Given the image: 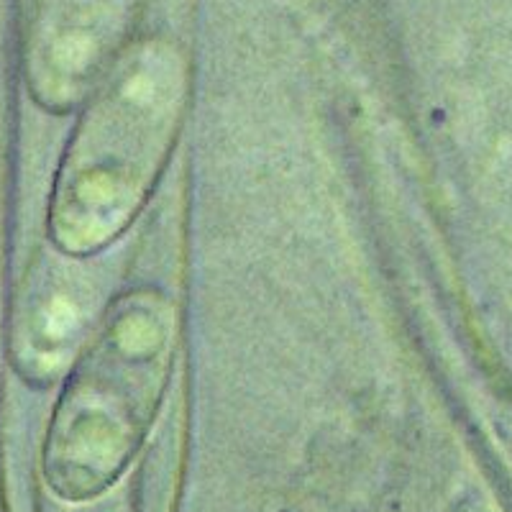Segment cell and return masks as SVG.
Masks as SVG:
<instances>
[{
  "label": "cell",
  "instance_id": "6da1fadb",
  "mask_svg": "<svg viewBox=\"0 0 512 512\" xmlns=\"http://www.w3.org/2000/svg\"><path fill=\"white\" fill-rule=\"evenodd\" d=\"M185 67L162 41L128 49L105 75L64 154L52 198V236L67 254L111 244L149 198L175 144Z\"/></svg>",
  "mask_w": 512,
  "mask_h": 512
},
{
  "label": "cell",
  "instance_id": "7a4b0ae2",
  "mask_svg": "<svg viewBox=\"0 0 512 512\" xmlns=\"http://www.w3.org/2000/svg\"><path fill=\"white\" fill-rule=\"evenodd\" d=\"M172 356V310L154 292L126 295L77 359L44 443L59 500H93L134 461L157 415Z\"/></svg>",
  "mask_w": 512,
  "mask_h": 512
},
{
  "label": "cell",
  "instance_id": "3957f363",
  "mask_svg": "<svg viewBox=\"0 0 512 512\" xmlns=\"http://www.w3.org/2000/svg\"><path fill=\"white\" fill-rule=\"evenodd\" d=\"M136 482L128 484L121 492H111V495H98L93 500H80V502H67L57 500L44 505L41 512H139V502H136Z\"/></svg>",
  "mask_w": 512,
  "mask_h": 512
}]
</instances>
